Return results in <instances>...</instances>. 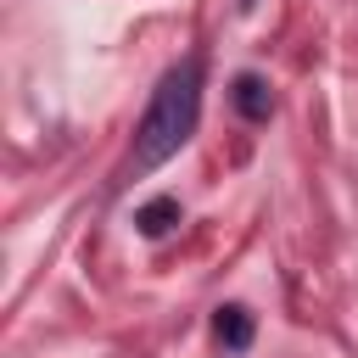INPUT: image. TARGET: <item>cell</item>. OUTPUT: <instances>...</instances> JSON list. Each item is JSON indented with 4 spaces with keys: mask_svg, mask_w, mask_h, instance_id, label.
<instances>
[{
    "mask_svg": "<svg viewBox=\"0 0 358 358\" xmlns=\"http://www.w3.org/2000/svg\"><path fill=\"white\" fill-rule=\"evenodd\" d=\"M241 6H257V0H241Z\"/></svg>",
    "mask_w": 358,
    "mask_h": 358,
    "instance_id": "cell-5",
    "label": "cell"
},
{
    "mask_svg": "<svg viewBox=\"0 0 358 358\" xmlns=\"http://www.w3.org/2000/svg\"><path fill=\"white\" fill-rule=\"evenodd\" d=\"M229 101H235V112H241L246 123H268V112H274V95H268V84H263L257 73H241L235 90H229Z\"/></svg>",
    "mask_w": 358,
    "mask_h": 358,
    "instance_id": "cell-3",
    "label": "cell"
},
{
    "mask_svg": "<svg viewBox=\"0 0 358 358\" xmlns=\"http://www.w3.org/2000/svg\"><path fill=\"white\" fill-rule=\"evenodd\" d=\"M173 224H179V201L173 196H151V201L134 207V229L140 235H168Z\"/></svg>",
    "mask_w": 358,
    "mask_h": 358,
    "instance_id": "cell-4",
    "label": "cell"
},
{
    "mask_svg": "<svg viewBox=\"0 0 358 358\" xmlns=\"http://www.w3.org/2000/svg\"><path fill=\"white\" fill-rule=\"evenodd\" d=\"M196 117H201V62L185 56V62L168 67L162 84L151 90V106H145V117H140V129H134V157H129V168L145 173V168L168 162V157L196 134Z\"/></svg>",
    "mask_w": 358,
    "mask_h": 358,
    "instance_id": "cell-1",
    "label": "cell"
},
{
    "mask_svg": "<svg viewBox=\"0 0 358 358\" xmlns=\"http://www.w3.org/2000/svg\"><path fill=\"white\" fill-rule=\"evenodd\" d=\"M252 330H257V324H252V313H246L241 302H224V308L213 313V336H218L224 352H246V347H252Z\"/></svg>",
    "mask_w": 358,
    "mask_h": 358,
    "instance_id": "cell-2",
    "label": "cell"
}]
</instances>
